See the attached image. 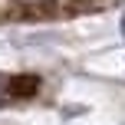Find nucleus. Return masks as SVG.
<instances>
[{"mask_svg": "<svg viewBox=\"0 0 125 125\" xmlns=\"http://www.w3.org/2000/svg\"><path fill=\"white\" fill-rule=\"evenodd\" d=\"M122 33H125V17H122Z\"/></svg>", "mask_w": 125, "mask_h": 125, "instance_id": "f257e3e1", "label": "nucleus"}]
</instances>
